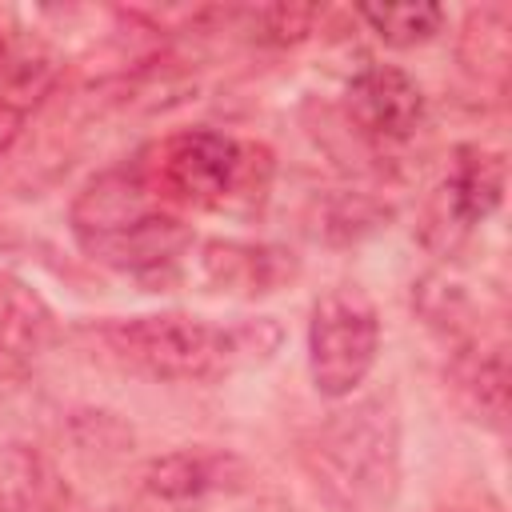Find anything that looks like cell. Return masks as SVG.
<instances>
[{
	"label": "cell",
	"mask_w": 512,
	"mask_h": 512,
	"mask_svg": "<svg viewBox=\"0 0 512 512\" xmlns=\"http://www.w3.org/2000/svg\"><path fill=\"white\" fill-rule=\"evenodd\" d=\"M312 484L340 512H380L400 484V420L388 396L332 412L304 444Z\"/></svg>",
	"instance_id": "2"
},
{
	"label": "cell",
	"mask_w": 512,
	"mask_h": 512,
	"mask_svg": "<svg viewBox=\"0 0 512 512\" xmlns=\"http://www.w3.org/2000/svg\"><path fill=\"white\" fill-rule=\"evenodd\" d=\"M4 56H8V48H4V36H0V60H4Z\"/></svg>",
	"instance_id": "17"
},
{
	"label": "cell",
	"mask_w": 512,
	"mask_h": 512,
	"mask_svg": "<svg viewBox=\"0 0 512 512\" xmlns=\"http://www.w3.org/2000/svg\"><path fill=\"white\" fill-rule=\"evenodd\" d=\"M52 340L48 304L16 276H0V384L28 376Z\"/></svg>",
	"instance_id": "8"
},
{
	"label": "cell",
	"mask_w": 512,
	"mask_h": 512,
	"mask_svg": "<svg viewBox=\"0 0 512 512\" xmlns=\"http://www.w3.org/2000/svg\"><path fill=\"white\" fill-rule=\"evenodd\" d=\"M356 16L388 44V48H416L432 40L444 28V8L440 4H360Z\"/></svg>",
	"instance_id": "14"
},
{
	"label": "cell",
	"mask_w": 512,
	"mask_h": 512,
	"mask_svg": "<svg viewBox=\"0 0 512 512\" xmlns=\"http://www.w3.org/2000/svg\"><path fill=\"white\" fill-rule=\"evenodd\" d=\"M156 208L160 204L152 200V188L136 168H108V172L92 176L80 188V196L72 200V232L84 248L92 240L132 228L136 220H144Z\"/></svg>",
	"instance_id": "6"
},
{
	"label": "cell",
	"mask_w": 512,
	"mask_h": 512,
	"mask_svg": "<svg viewBox=\"0 0 512 512\" xmlns=\"http://www.w3.org/2000/svg\"><path fill=\"white\" fill-rule=\"evenodd\" d=\"M20 128H24V108L12 96H0V152L12 148V140L20 136Z\"/></svg>",
	"instance_id": "16"
},
{
	"label": "cell",
	"mask_w": 512,
	"mask_h": 512,
	"mask_svg": "<svg viewBox=\"0 0 512 512\" xmlns=\"http://www.w3.org/2000/svg\"><path fill=\"white\" fill-rule=\"evenodd\" d=\"M92 332L108 356L156 380H220L236 368L268 360L280 344V328L268 320L224 328L188 312L104 320Z\"/></svg>",
	"instance_id": "1"
},
{
	"label": "cell",
	"mask_w": 512,
	"mask_h": 512,
	"mask_svg": "<svg viewBox=\"0 0 512 512\" xmlns=\"http://www.w3.org/2000/svg\"><path fill=\"white\" fill-rule=\"evenodd\" d=\"M456 384L488 424L504 428V420H508V352H504V344L464 348L456 356Z\"/></svg>",
	"instance_id": "13"
},
{
	"label": "cell",
	"mask_w": 512,
	"mask_h": 512,
	"mask_svg": "<svg viewBox=\"0 0 512 512\" xmlns=\"http://www.w3.org/2000/svg\"><path fill=\"white\" fill-rule=\"evenodd\" d=\"M380 352V316L376 304L352 288H328L312 304L308 320V372L320 396L344 400L372 372Z\"/></svg>",
	"instance_id": "3"
},
{
	"label": "cell",
	"mask_w": 512,
	"mask_h": 512,
	"mask_svg": "<svg viewBox=\"0 0 512 512\" xmlns=\"http://www.w3.org/2000/svg\"><path fill=\"white\" fill-rule=\"evenodd\" d=\"M252 152L248 144L212 132V128H188L164 140L160 148V188L184 204L196 208H220L252 172Z\"/></svg>",
	"instance_id": "4"
},
{
	"label": "cell",
	"mask_w": 512,
	"mask_h": 512,
	"mask_svg": "<svg viewBox=\"0 0 512 512\" xmlns=\"http://www.w3.org/2000/svg\"><path fill=\"white\" fill-rule=\"evenodd\" d=\"M0 512H72L56 468L28 444L0 448Z\"/></svg>",
	"instance_id": "12"
},
{
	"label": "cell",
	"mask_w": 512,
	"mask_h": 512,
	"mask_svg": "<svg viewBox=\"0 0 512 512\" xmlns=\"http://www.w3.org/2000/svg\"><path fill=\"white\" fill-rule=\"evenodd\" d=\"M440 512H460V508H440Z\"/></svg>",
	"instance_id": "18"
},
{
	"label": "cell",
	"mask_w": 512,
	"mask_h": 512,
	"mask_svg": "<svg viewBox=\"0 0 512 512\" xmlns=\"http://www.w3.org/2000/svg\"><path fill=\"white\" fill-rule=\"evenodd\" d=\"M228 472H240V460L236 456L180 448V452H164V456L148 460L140 484L160 504H196L208 492L228 488Z\"/></svg>",
	"instance_id": "10"
},
{
	"label": "cell",
	"mask_w": 512,
	"mask_h": 512,
	"mask_svg": "<svg viewBox=\"0 0 512 512\" xmlns=\"http://www.w3.org/2000/svg\"><path fill=\"white\" fill-rule=\"evenodd\" d=\"M504 156L480 144H464L452 156L448 180H444V196H448V212L460 228H472L480 220H488L500 200H504Z\"/></svg>",
	"instance_id": "11"
},
{
	"label": "cell",
	"mask_w": 512,
	"mask_h": 512,
	"mask_svg": "<svg viewBox=\"0 0 512 512\" xmlns=\"http://www.w3.org/2000/svg\"><path fill=\"white\" fill-rule=\"evenodd\" d=\"M188 248H192V228L176 212H168V208H156L144 220H136L132 228L84 244V252L92 260H100L108 268H120V272H156V268H168Z\"/></svg>",
	"instance_id": "7"
},
{
	"label": "cell",
	"mask_w": 512,
	"mask_h": 512,
	"mask_svg": "<svg viewBox=\"0 0 512 512\" xmlns=\"http://www.w3.org/2000/svg\"><path fill=\"white\" fill-rule=\"evenodd\" d=\"M200 268L216 292H240V296L276 292L288 276H296L288 252L268 244H240V240H208Z\"/></svg>",
	"instance_id": "9"
},
{
	"label": "cell",
	"mask_w": 512,
	"mask_h": 512,
	"mask_svg": "<svg viewBox=\"0 0 512 512\" xmlns=\"http://www.w3.org/2000/svg\"><path fill=\"white\" fill-rule=\"evenodd\" d=\"M424 108L428 104H424L420 84L404 68H392V64H368L344 88L348 120L380 144L412 140L424 124Z\"/></svg>",
	"instance_id": "5"
},
{
	"label": "cell",
	"mask_w": 512,
	"mask_h": 512,
	"mask_svg": "<svg viewBox=\"0 0 512 512\" xmlns=\"http://www.w3.org/2000/svg\"><path fill=\"white\" fill-rule=\"evenodd\" d=\"M244 32L256 44H296L312 32L316 8L312 4H264V8H244Z\"/></svg>",
	"instance_id": "15"
}]
</instances>
